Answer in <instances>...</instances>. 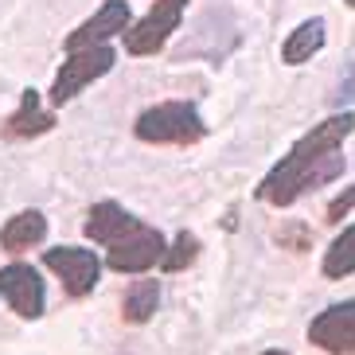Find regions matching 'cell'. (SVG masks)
<instances>
[{
	"instance_id": "cell-1",
	"label": "cell",
	"mask_w": 355,
	"mask_h": 355,
	"mask_svg": "<svg viewBox=\"0 0 355 355\" xmlns=\"http://www.w3.org/2000/svg\"><path fill=\"white\" fill-rule=\"evenodd\" d=\"M355 129L352 114L328 117L313 129L309 137H301L293 153L273 168L270 176L258 184V199L261 203H273V207H289L297 196L320 188L328 180H336L344 172V157H340V141Z\"/></svg>"
},
{
	"instance_id": "cell-2",
	"label": "cell",
	"mask_w": 355,
	"mask_h": 355,
	"mask_svg": "<svg viewBox=\"0 0 355 355\" xmlns=\"http://www.w3.org/2000/svg\"><path fill=\"white\" fill-rule=\"evenodd\" d=\"M83 230L90 242H102L105 250H110L105 261L117 273H145L157 261H164V254H168V242L157 227H145L141 219H133L129 211H121L110 199L90 207Z\"/></svg>"
},
{
	"instance_id": "cell-3",
	"label": "cell",
	"mask_w": 355,
	"mask_h": 355,
	"mask_svg": "<svg viewBox=\"0 0 355 355\" xmlns=\"http://www.w3.org/2000/svg\"><path fill=\"white\" fill-rule=\"evenodd\" d=\"M133 133L141 141H148V145H196L199 137L207 133V125H203V117H199L196 105L160 102L137 117Z\"/></svg>"
},
{
	"instance_id": "cell-4",
	"label": "cell",
	"mask_w": 355,
	"mask_h": 355,
	"mask_svg": "<svg viewBox=\"0 0 355 355\" xmlns=\"http://www.w3.org/2000/svg\"><path fill=\"white\" fill-rule=\"evenodd\" d=\"M114 47H86V51H74L71 59H67L63 67H59V74H55L51 83V102L55 105H67L78 90H86V86L94 83V78H102L110 67H114Z\"/></svg>"
},
{
	"instance_id": "cell-5",
	"label": "cell",
	"mask_w": 355,
	"mask_h": 355,
	"mask_svg": "<svg viewBox=\"0 0 355 355\" xmlns=\"http://www.w3.org/2000/svg\"><path fill=\"white\" fill-rule=\"evenodd\" d=\"M184 16V0H157L153 12H145L141 20L125 32V51L129 55H153L164 47V40L180 28Z\"/></svg>"
},
{
	"instance_id": "cell-6",
	"label": "cell",
	"mask_w": 355,
	"mask_h": 355,
	"mask_svg": "<svg viewBox=\"0 0 355 355\" xmlns=\"http://www.w3.org/2000/svg\"><path fill=\"white\" fill-rule=\"evenodd\" d=\"M43 266L47 270L59 273V282L71 297H86V293L98 285V258L83 246H51V250L43 254Z\"/></svg>"
},
{
	"instance_id": "cell-7",
	"label": "cell",
	"mask_w": 355,
	"mask_h": 355,
	"mask_svg": "<svg viewBox=\"0 0 355 355\" xmlns=\"http://www.w3.org/2000/svg\"><path fill=\"white\" fill-rule=\"evenodd\" d=\"M309 340L320 352L332 355H355V301H340L332 309H324L313 324H309Z\"/></svg>"
},
{
	"instance_id": "cell-8",
	"label": "cell",
	"mask_w": 355,
	"mask_h": 355,
	"mask_svg": "<svg viewBox=\"0 0 355 355\" xmlns=\"http://www.w3.org/2000/svg\"><path fill=\"white\" fill-rule=\"evenodd\" d=\"M0 293H4V301L24 316V320H35L43 316V277L32 270V266H4L0 270Z\"/></svg>"
},
{
	"instance_id": "cell-9",
	"label": "cell",
	"mask_w": 355,
	"mask_h": 355,
	"mask_svg": "<svg viewBox=\"0 0 355 355\" xmlns=\"http://www.w3.org/2000/svg\"><path fill=\"white\" fill-rule=\"evenodd\" d=\"M117 32H129V4L125 0H105L98 8V16H90L83 28H74L67 35V51L74 55V51H86V47H102Z\"/></svg>"
},
{
	"instance_id": "cell-10",
	"label": "cell",
	"mask_w": 355,
	"mask_h": 355,
	"mask_svg": "<svg viewBox=\"0 0 355 355\" xmlns=\"http://www.w3.org/2000/svg\"><path fill=\"white\" fill-rule=\"evenodd\" d=\"M43 234H47V219H43L40 211H24V215H12L0 230V250L8 254H20L28 246H40Z\"/></svg>"
},
{
	"instance_id": "cell-11",
	"label": "cell",
	"mask_w": 355,
	"mask_h": 355,
	"mask_svg": "<svg viewBox=\"0 0 355 355\" xmlns=\"http://www.w3.org/2000/svg\"><path fill=\"white\" fill-rule=\"evenodd\" d=\"M51 125H55V117L43 114V110H40V94L28 90L24 102H20V110L4 121V133H8V137H40V133H47Z\"/></svg>"
},
{
	"instance_id": "cell-12",
	"label": "cell",
	"mask_w": 355,
	"mask_h": 355,
	"mask_svg": "<svg viewBox=\"0 0 355 355\" xmlns=\"http://www.w3.org/2000/svg\"><path fill=\"white\" fill-rule=\"evenodd\" d=\"M324 47V20H304L297 32L285 40V47H282V59L289 67H297V63H309L316 51Z\"/></svg>"
},
{
	"instance_id": "cell-13",
	"label": "cell",
	"mask_w": 355,
	"mask_h": 355,
	"mask_svg": "<svg viewBox=\"0 0 355 355\" xmlns=\"http://www.w3.org/2000/svg\"><path fill=\"white\" fill-rule=\"evenodd\" d=\"M157 301H160V285L153 282V277H141V282L129 285L125 301H121V316H125L129 324H145L157 313Z\"/></svg>"
},
{
	"instance_id": "cell-14",
	"label": "cell",
	"mask_w": 355,
	"mask_h": 355,
	"mask_svg": "<svg viewBox=\"0 0 355 355\" xmlns=\"http://www.w3.org/2000/svg\"><path fill=\"white\" fill-rule=\"evenodd\" d=\"M352 270H355V227H347L344 234L328 246V254H324V277L340 282V277H347Z\"/></svg>"
},
{
	"instance_id": "cell-15",
	"label": "cell",
	"mask_w": 355,
	"mask_h": 355,
	"mask_svg": "<svg viewBox=\"0 0 355 355\" xmlns=\"http://www.w3.org/2000/svg\"><path fill=\"white\" fill-rule=\"evenodd\" d=\"M196 254H199V239L191 234V230H180L176 242L168 246V254H164V261H160V266H164L168 273H180L184 266H191V261H196Z\"/></svg>"
},
{
	"instance_id": "cell-16",
	"label": "cell",
	"mask_w": 355,
	"mask_h": 355,
	"mask_svg": "<svg viewBox=\"0 0 355 355\" xmlns=\"http://www.w3.org/2000/svg\"><path fill=\"white\" fill-rule=\"evenodd\" d=\"M352 207H355V188H347L344 196H336L332 203H328V215H324V219H328V223H340Z\"/></svg>"
},
{
	"instance_id": "cell-17",
	"label": "cell",
	"mask_w": 355,
	"mask_h": 355,
	"mask_svg": "<svg viewBox=\"0 0 355 355\" xmlns=\"http://www.w3.org/2000/svg\"><path fill=\"white\" fill-rule=\"evenodd\" d=\"M277 242H285L289 250H304V246H309V230L304 227H282L277 230Z\"/></svg>"
},
{
	"instance_id": "cell-18",
	"label": "cell",
	"mask_w": 355,
	"mask_h": 355,
	"mask_svg": "<svg viewBox=\"0 0 355 355\" xmlns=\"http://www.w3.org/2000/svg\"><path fill=\"white\" fill-rule=\"evenodd\" d=\"M261 355H289V352H282V347H273V352H261Z\"/></svg>"
},
{
	"instance_id": "cell-19",
	"label": "cell",
	"mask_w": 355,
	"mask_h": 355,
	"mask_svg": "<svg viewBox=\"0 0 355 355\" xmlns=\"http://www.w3.org/2000/svg\"><path fill=\"white\" fill-rule=\"evenodd\" d=\"M347 4H352V8H355V0H347Z\"/></svg>"
}]
</instances>
